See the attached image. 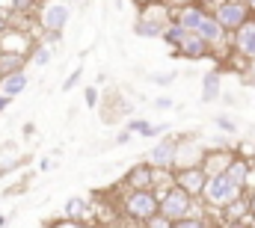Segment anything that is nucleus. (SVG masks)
I'll return each mask as SVG.
<instances>
[{
	"label": "nucleus",
	"instance_id": "nucleus-1",
	"mask_svg": "<svg viewBox=\"0 0 255 228\" xmlns=\"http://www.w3.org/2000/svg\"><path fill=\"white\" fill-rule=\"evenodd\" d=\"M172 24V6L163 0L157 3H148L139 9L136 21H133V33L139 39H163V30Z\"/></svg>",
	"mask_w": 255,
	"mask_h": 228
},
{
	"label": "nucleus",
	"instance_id": "nucleus-2",
	"mask_svg": "<svg viewBox=\"0 0 255 228\" xmlns=\"http://www.w3.org/2000/svg\"><path fill=\"white\" fill-rule=\"evenodd\" d=\"M154 193H157V199H160V214H163L166 220L178 223V220L196 217V202H199V199H193L190 193H184L181 187L169 184V187H160V190H154Z\"/></svg>",
	"mask_w": 255,
	"mask_h": 228
},
{
	"label": "nucleus",
	"instance_id": "nucleus-3",
	"mask_svg": "<svg viewBox=\"0 0 255 228\" xmlns=\"http://www.w3.org/2000/svg\"><path fill=\"white\" fill-rule=\"evenodd\" d=\"M244 196V190L223 172V175H211L208 184H205V193H202V205L205 208H214V211H226L232 202H238Z\"/></svg>",
	"mask_w": 255,
	"mask_h": 228
},
{
	"label": "nucleus",
	"instance_id": "nucleus-4",
	"mask_svg": "<svg viewBox=\"0 0 255 228\" xmlns=\"http://www.w3.org/2000/svg\"><path fill=\"white\" fill-rule=\"evenodd\" d=\"M122 211H125L128 220H133V223L142 226L145 220H151L154 214H160V199H157L154 190H125Z\"/></svg>",
	"mask_w": 255,
	"mask_h": 228
},
{
	"label": "nucleus",
	"instance_id": "nucleus-5",
	"mask_svg": "<svg viewBox=\"0 0 255 228\" xmlns=\"http://www.w3.org/2000/svg\"><path fill=\"white\" fill-rule=\"evenodd\" d=\"M36 21L45 33H63L71 21V3L68 0H42L36 6Z\"/></svg>",
	"mask_w": 255,
	"mask_h": 228
},
{
	"label": "nucleus",
	"instance_id": "nucleus-6",
	"mask_svg": "<svg viewBox=\"0 0 255 228\" xmlns=\"http://www.w3.org/2000/svg\"><path fill=\"white\" fill-rule=\"evenodd\" d=\"M178 139L175 133H163L145 154V163L151 169H160V172H172L175 169V154H178Z\"/></svg>",
	"mask_w": 255,
	"mask_h": 228
},
{
	"label": "nucleus",
	"instance_id": "nucleus-7",
	"mask_svg": "<svg viewBox=\"0 0 255 228\" xmlns=\"http://www.w3.org/2000/svg\"><path fill=\"white\" fill-rule=\"evenodd\" d=\"M214 18H217L220 27L232 36V33H238V30L253 18V12H250V6H247L244 0H223V3L214 9Z\"/></svg>",
	"mask_w": 255,
	"mask_h": 228
},
{
	"label": "nucleus",
	"instance_id": "nucleus-8",
	"mask_svg": "<svg viewBox=\"0 0 255 228\" xmlns=\"http://www.w3.org/2000/svg\"><path fill=\"white\" fill-rule=\"evenodd\" d=\"M160 175H166V172L151 169V166L142 160V163H136V166L128 169L125 187L128 190H157V187H160Z\"/></svg>",
	"mask_w": 255,
	"mask_h": 228
},
{
	"label": "nucleus",
	"instance_id": "nucleus-9",
	"mask_svg": "<svg viewBox=\"0 0 255 228\" xmlns=\"http://www.w3.org/2000/svg\"><path fill=\"white\" fill-rule=\"evenodd\" d=\"M63 217L71 220V223H80V226L92 228L95 226V205L89 199H83V196H71V199H65V205H63Z\"/></svg>",
	"mask_w": 255,
	"mask_h": 228
},
{
	"label": "nucleus",
	"instance_id": "nucleus-10",
	"mask_svg": "<svg viewBox=\"0 0 255 228\" xmlns=\"http://www.w3.org/2000/svg\"><path fill=\"white\" fill-rule=\"evenodd\" d=\"M202 160H205V148L193 136H181L178 139V154H175V169L172 172L196 169V166H202Z\"/></svg>",
	"mask_w": 255,
	"mask_h": 228
},
{
	"label": "nucleus",
	"instance_id": "nucleus-11",
	"mask_svg": "<svg viewBox=\"0 0 255 228\" xmlns=\"http://www.w3.org/2000/svg\"><path fill=\"white\" fill-rule=\"evenodd\" d=\"M172 184L181 187L184 193H190L193 199H202L205 184H208V175L202 172V166H196V169H181V172H172Z\"/></svg>",
	"mask_w": 255,
	"mask_h": 228
},
{
	"label": "nucleus",
	"instance_id": "nucleus-12",
	"mask_svg": "<svg viewBox=\"0 0 255 228\" xmlns=\"http://www.w3.org/2000/svg\"><path fill=\"white\" fill-rule=\"evenodd\" d=\"M232 51L238 57H244L247 62L255 59V18H250L238 33H232Z\"/></svg>",
	"mask_w": 255,
	"mask_h": 228
},
{
	"label": "nucleus",
	"instance_id": "nucleus-13",
	"mask_svg": "<svg viewBox=\"0 0 255 228\" xmlns=\"http://www.w3.org/2000/svg\"><path fill=\"white\" fill-rule=\"evenodd\" d=\"M172 54H175V57H181V59H190V62H199V59L214 57V48H211L205 39H199L196 33H187V39H184Z\"/></svg>",
	"mask_w": 255,
	"mask_h": 228
},
{
	"label": "nucleus",
	"instance_id": "nucleus-14",
	"mask_svg": "<svg viewBox=\"0 0 255 228\" xmlns=\"http://www.w3.org/2000/svg\"><path fill=\"white\" fill-rule=\"evenodd\" d=\"M211 12L205 9V6H199V3H190V6H181V9H172V21L175 24H181L187 33H196L199 27H202V21L208 18Z\"/></svg>",
	"mask_w": 255,
	"mask_h": 228
},
{
	"label": "nucleus",
	"instance_id": "nucleus-15",
	"mask_svg": "<svg viewBox=\"0 0 255 228\" xmlns=\"http://www.w3.org/2000/svg\"><path fill=\"white\" fill-rule=\"evenodd\" d=\"M238 154L232 148H214V151H205V160H202V172L211 178V175H223V172L232 166Z\"/></svg>",
	"mask_w": 255,
	"mask_h": 228
},
{
	"label": "nucleus",
	"instance_id": "nucleus-16",
	"mask_svg": "<svg viewBox=\"0 0 255 228\" xmlns=\"http://www.w3.org/2000/svg\"><path fill=\"white\" fill-rule=\"evenodd\" d=\"M169 127H172V124H154V121H148V118H128V124H125L128 133L145 136V139H160L163 133H169Z\"/></svg>",
	"mask_w": 255,
	"mask_h": 228
},
{
	"label": "nucleus",
	"instance_id": "nucleus-17",
	"mask_svg": "<svg viewBox=\"0 0 255 228\" xmlns=\"http://www.w3.org/2000/svg\"><path fill=\"white\" fill-rule=\"evenodd\" d=\"M27 86H30L27 71H12V74H3L0 77V92L9 95V98H18L21 92H27Z\"/></svg>",
	"mask_w": 255,
	"mask_h": 228
},
{
	"label": "nucleus",
	"instance_id": "nucleus-18",
	"mask_svg": "<svg viewBox=\"0 0 255 228\" xmlns=\"http://www.w3.org/2000/svg\"><path fill=\"white\" fill-rule=\"evenodd\" d=\"M226 175H229V178H232V181H235V184L244 190V193H247V187H250V178H253V163H250L244 154H238V157L232 160V166L226 169Z\"/></svg>",
	"mask_w": 255,
	"mask_h": 228
},
{
	"label": "nucleus",
	"instance_id": "nucleus-19",
	"mask_svg": "<svg viewBox=\"0 0 255 228\" xmlns=\"http://www.w3.org/2000/svg\"><path fill=\"white\" fill-rule=\"evenodd\" d=\"M223 95V77H220V71H208L205 77H202V104H214L217 98Z\"/></svg>",
	"mask_w": 255,
	"mask_h": 228
},
{
	"label": "nucleus",
	"instance_id": "nucleus-20",
	"mask_svg": "<svg viewBox=\"0 0 255 228\" xmlns=\"http://www.w3.org/2000/svg\"><path fill=\"white\" fill-rule=\"evenodd\" d=\"M27 59L30 57H24V54H6V51H0V77L12 74V71H24Z\"/></svg>",
	"mask_w": 255,
	"mask_h": 228
},
{
	"label": "nucleus",
	"instance_id": "nucleus-21",
	"mask_svg": "<svg viewBox=\"0 0 255 228\" xmlns=\"http://www.w3.org/2000/svg\"><path fill=\"white\" fill-rule=\"evenodd\" d=\"M184 39H187V30H184L181 24H175V21H172V24H169V27L163 30V42H166V45H169L172 51H175V48H178V45H181Z\"/></svg>",
	"mask_w": 255,
	"mask_h": 228
},
{
	"label": "nucleus",
	"instance_id": "nucleus-22",
	"mask_svg": "<svg viewBox=\"0 0 255 228\" xmlns=\"http://www.w3.org/2000/svg\"><path fill=\"white\" fill-rule=\"evenodd\" d=\"M51 59H54V51H51L48 45H36V48L30 51V62H33L36 68H45V65H51Z\"/></svg>",
	"mask_w": 255,
	"mask_h": 228
},
{
	"label": "nucleus",
	"instance_id": "nucleus-23",
	"mask_svg": "<svg viewBox=\"0 0 255 228\" xmlns=\"http://www.w3.org/2000/svg\"><path fill=\"white\" fill-rule=\"evenodd\" d=\"M148 80H151L154 86H160V89H169V86L178 80V71H151Z\"/></svg>",
	"mask_w": 255,
	"mask_h": 228
},
{
	"label": "nucleus",
	"instance_id": "nucleus-24",
	"mask_svg": "<svg viewBox=\"0 0 255 228\" xmlns=\"http://www.w3.org/2000/svg\"><path fill=\"white\" fill-rule=\"evenodd\" d=\"M27 160H30V157H12V160H3V163H0V178H9L12 172L21 169Z\"/></svg>",
	"mask_w": 255,
	"mask_h": 228
},
{
	"label": "nucleus",
	"instance_id": "nucleus-25",
	"mask_svg": "<svg viewBox=\"0 0 255 228\" xmlns=\"http://www.w3.org/2000/svg\"><path fill=\"white\" fill-rule=\"evenodd\" d=\"M214 124L223 130V133H238V121L232 118V115H226V113H220V115H214Z\"/></svg>",
	"mask_w": 255,
	"mask_h": 228
},
{
	"label": "nucleus",
	"instance_id": "nucleus-26",
	"mask_svg": "<svg viewBox=\"0 0 255 228\" xmlns=\"http://www.w3.org/2000/svg\"><path fill=\"white\" fill-rule=\"evenodd\" d=\"M80 77H83V65H77V68H74V71L65 77L60 89H63V92H71V89H77V86H80Z\"/></svg>",
	"mask_w": 255,
	"mask_h": 228
},
{
	"label": "nucleus",
	"instance_id": "nucleus-27",
	"mask_svg": "<svg viewBox=\"0 0 255 228\" xmlns=\"http://www.w3.org/2000/svg\"><path fill=\"white\" fill-rule=\"evenodd\" d=\"M172 228H211V226H208V220L202 214H196V217H187V220H178Z\"/></svg>",
	"mask_w": 255,
	"mask_h": 228
},
{
	"label": "nucleus",
	"instance_id": "nucleus-28",
	"mask_svg": "<svg viewBox=\"0 0 255 228\" xmlns=\"http://www.w3.org/2000/svg\"><path fill=\"white\" fill-rule=\"evenodd\" d=\"M172 226H175V223H172V220H166L163 214H154L151 220H145V223H142V228H172Z\"/></svg>",
	"mask_w": 255,
	"mask_h": 228
},
{
	"label": "nucleus",
	"instance_id": "nucleus-29",
	"mask_svg": "<svg viewBox=\"0 0 255 228\" xmlns=\"http://www.w3.org/2000/svg\"><path fill=\"white\" fill-rule=\"evenodd\" d=\"M83 98H86V107L92 110V107H101L98 101H101V95H98V86H86L83 89Z\"/></svg>",
	"mask_w": 255,
	"mask_h": 228
},
{
	"label": "nucleus",
	"instance_id": "nucleus-30",
	"mask_svg": "<svg viewBox=\"0 0 255 228\" xmlns=\"http://www.w3.org/2000/svg\"><path fill=\"white\" fill-rule=\"evenodd\" d=\"M151 107H154V110H160V113H163V110H172V107H175V101H172V98H169V95H157V98H154V101H151Z\"/></svg>",
	"mask_w": 255,
	"mask_h": 228
},
{
	"label": "nucleus",
	"instance_id": "nucleus-31",
	"mask_svg": "<svg viewBox=\"0 0 255 228\" xmlns=\"http://www.w3.org/2000/svg\"><path fill=\"white\" fill-rule=\"evenodd\" d=\"M48 228H86V226H80V223H71V220H51V226Z\"/></svg>",
	"mask_w": 255,
	"mask_h": 228
},
{
	"label": "nucleus",
	"instance_id": "nucleus-32",
	"mask_svg": "<svg viewBox=\"0 0 255 228\" xmlns=\"http://www.w3.org/2000/svg\"><path fill=\"white\" fill-rule=\"evenodd\" d=\"M196 3H199V6H205L208 12H214V9H217V6H220L223 0H196Z\"/></svg>",
	"mask_w": 255,
	"mask_h": 228
},
{
	"label": "nucleus",
	"instance_id": "nucleus-33",
	"mask_svg": "<svg viewBox=\"0 0 255 228\" xmlns=\"http://www.w3.org/2000/svg\"><path fill=\"white\" fill-rule=\"evenodd\" d=\"M130 136H133V133H128V130H119V133H116V145H125V142H130Z\"/></svg>",
	"mask_w": 255,
	"mask_h": 228
},
{
	"label": "nucleus",
	"instance_id": "nucleus-34",
	"mask_svg": "<svg viewBox=\"0 0 255 228\" xmlns=\"http://www.w3.org/2000/svg\"><path fill=\"white\" fill-rule=\"evenodd\" d=\"M9 104H12V98L0 92V115H3V113H6V110H9Z\"/></svg>",
	"mask_w": 255,
	"mask_h": 228
},
{
	"label": "nucleus",
	"instance_id": "nucleus-35",
	"mask_svg": "<svg viewBox=\"0 0 255 228\" xmlns=\"http://www.w3.org/2000/svg\"><path fill=\"white\" fill-rule=\"evenodd\" d=\"M247 71H250V80H247V83H250V86H255V59H250V62H247Z\"/></svg>",
	"mask_w": 255,
	"mask_h": 228
},
{
	"label": "nucleus",
	"instance_id": "nucleus-36",
	"mask_svg": "<svg viewBox=\"0 0 255 228\" xmlns=\"http://www.w3.org/2000/svg\"><path fill=\"white\" fill-rule=\"evenodd\" d=\"M24 136H27V139H33V136H36V124H33V121H27V124H24Z\"/></svg>",
	"mask_w": 255,
	"mask_h": 228
},
{
	"label": "nucleus",
	"instance_id": "nucleus-37",
	"mask_svg": "<svg viewBox=\"0 0 255 228\" xmlns=\"http://www.w3.org/2000/svg\"><path fill=\"white\" fill-rule=\"evenodd\" d=\"M172 9H181V6H190V3H196V0H166Z\"/></svg>",
	"mask_w": 255,
	"mask_h": 228
},
{
	"label": "nucleus",
	"instance_id": "nucleus-38",
	"mask_svg": "<svg viewBox=\"0 0 255 228\" xmlns=\"http://www.w3.org/2000/svg\"><path fill=\"white\" fill-rule=\"evenodd\" d=\"M12 148H15V142H3V145H0V157H6V154H12Z\"/></svg>",
	"mask_w": 255,
	"mask_h": 228
},
{
	"label": "nucleus",
	"instance_id": "nucleus-39",
	"mask_svg": "<svg viewBox=\"0 0 255 228\" xmlns=\"http://www.w3.org/2000/svg\"><path fill=\"white\" fill-rule=\"evenodd\" d=\"M51 166H54V163H51L48 157H42V160H39V169H42V172H48V169H51Z\"/></svg>",
	"mask_w": 255,
	"mask_h": 228
},
{
	"label": "nucleus",
	"instance_id": "nucleus-40",
	"mask_svg": "<svg viewBox=\"0 0 255 228\" xmlns=\"http://www.w3.org/2000/svg\"><path fill=\"white\" fill-rule=\"evenodd\" d=\"M250 217H253V220H255V193H253V196H250Z\"/></svg>",
	"mask_w": 255,
	"mask_h": 228
},
{
	"label": "nucleus",
	"instance_id": "nucleus-41",
	"mask_svg": "<svg viewBox=\"0 0 255 228\" xmlns=\"http://www.w3.org/2000/svg\"><path fill=\"white\" fill-rule=\"evenodd\" d=\"M130 3H136V6L142 9V6H148V3H157V0H130Z\"/></svg>",
	"mask_w": 255,
	"mask_h": 228
},
{
	"label": "nucleus",
	"instance_id": "nucleus-42",
	"mask_svg": "<svg viewBox=\"0 0 255 228\" xmlns=\"http://www.w3.org/2000/svg\"><path fill=\"white\" fill-rule=\"evenodd\" d=\"M247 6H250V12H253V18H255V0H244Z\"/></svg>",
	"mask_w": 255,
	"mask_h": 228
},
{
	"label": "nucleus",
	"instance_id": "nucleus-43",
	"mask_svg": "<svg viewBox=\"0 0 255 228\" xmlns=\"http://www.w3.org/2000/svg\"><path fill=\"white\" fill-rule=\"evenodd\" d=\"M3 33H6V21L0 18V36H3Z\"/></svg>",
	"mask_w": 255,
	"mask_h": 228
},
{
	"label": "nucleus",
	"instance_id": "nucleus-44",
	"mask_svg": "<svg viewBox=\"0 0 255 228\" xmlns=\"http://www.w3.org/2000/svg\"><path fill=\"white\" fill-rule=\"evenodd\" d=\"M6 223H9V217H0V228H6Z\"/></svg>",
	"mask_w": 255,
	"mask_h": 228
},
{
	"label": "nucleus",
	"instance_id": "nucleus-45",
	"mask_svg": "<svg viewBox=\"0 0 255 228\" xmlns=\"http://www.w3.org/2000/svg\"><path fill=\"white\" fill-rule=\"evenodd\" d=\"M253 175H255V163H253Z\"/></svg>",
	"mask_w": 255,
	"mask_h": 228
}]
</instances>
